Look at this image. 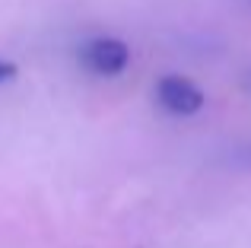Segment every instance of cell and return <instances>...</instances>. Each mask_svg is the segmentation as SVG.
<instances>
[{"mask_svg":"<svg viewBox=\"0 0 251 248\" xmlns=\"http://www.w3.org/2000/svg\"><path fill=\"white\" fill-rule=\"evenodd\" d=\"M156 99H159V105L166 112L188 118V115H197L203 108V89L197 83H191L188 76L169 74L156 83Z\"/></svg>","mask_w":251,"mask_h":248,"instance_id":"cell-1","label":"cell"},{"mask_svg":"<svg viewBox=\"0 0 251 248\" xmlns=\"http://www.w3.org/2000/svg\"><path fill=\"white\" fill-rule=\"evenodd\" d=\"M83 64L99 76H118L130 64V48L121 38H108V35L92 38L83 48Z\"/></svg>","mask_w":251,"mask_h":248,"instance_id":"cell-2","label":"cell"},{"mask_svg":"<svg viewBox=\"0 0 251 248\" xmlns=\"http://www.w3.org/2000/svg\"><path fill=\"white\" fill-rule=\"evenodd\" d=\"M13 76H16V64H10V61H0V83H10Z\"/></svg>","mask_w":251,"mask_h":248,"instance_id":"cell-3","label":"cell"},{"mask_svg":"<svg viewBox=\"0 0 251 248\" xmlns=\"http://www.w3.org/2000/svg\"><path fill=\"white\" fill-rule=\"evenodd\" d=\"M242 162H248V166H251V147H248V149H242Z\"/></svg>","mask_w":251,"mask_h":248,"instance_id":"cell-4","label":"cell"}]
</instances>
